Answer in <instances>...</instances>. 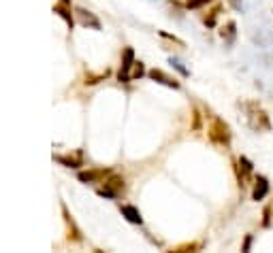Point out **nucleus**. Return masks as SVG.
I'll return each mask as SVG.
<instances>
[{"label":"nucleus","instance_id":"nucleus-1","mask_svg":"<svg viewBox=\"0 0 273 253\" xmlns=\"http://www.w3.org/2000/svg\"><path fill=\"white\" fill-rule=\"evenodd\" d=\"M243 106H245V117H248V125L254 132H271L273 125H271V117L265 111V106L258 100H248Z\"/></svg>","mask_w":273,"mask_h":253},{"label":"nucleus","instance_id":"nucleus-2","mask_svg":"<svg viewBox=\"0 0 273 253\" xmlns=\"http://www.w3.org/2000/svg\"><path fill=\"white\" fill-rule=\"evenodd\" d=\"M207 134H209V141H212L214 145H218V147H222V149L231 147V141H233L231 125L224 119H220V117H214V121H212V125H209Z\"/></svg>","mask_w":273,"mask_h":253},{"label":"nucleus","instance_id":"nucleus-3","mask_svg":"<svg viewBox=\"0 0 273 253\" xmlns=\"http://www.w3.org/2000/svg\"><path fill=\"white\" fill-rule=\"evenodd\" d=\"M233 168H235V177H237V183H239V189H248L252 183H254V164L245 158V156H239L237 160L233 162Z\"/></svg>","mask_w":273,"mask_h":253},{"label":"nucleus","instance_id":"nucleus-4","mask_svg":"<svg viewBox=\"0 0 273 253\" xmlns=\"http://www.w3.org/2000/svg\"><path fill=\"white\" fill-rule=\"evenodd\" d=\"M124 189V179L120 175H109L103 187H98V196L103 198H117Z\"/></svg>","mask_w":273,"mask_h":253},{"label":"nucleus","instance_id":"nucleus-5","mask_svg":"<svg viewBox=\"0 0 273 253\" xmlns=\"http://www.w3.org/2000/svg\"><path fill=\"white\" fill-rule=\"evenodd\" d=\"M267 196H269V179L262 175H256L254 177V183H252V200L260 202V200H265Z\"/></svg>","mask_w":273,"mask_h":253},{"label":"nucleus","instance_id":"nucleus-6","mask_svg":"<svg viewBox=\"0 0 273 253\" xmlns=\"http://www.w3.org/2000/svg\"><path fill=\"white\" fill-rule=\"evenodd\" d=\"M132 66H134V51H132V47H126V49H124V56H122L120 72H117V79H120V81H132V79H130Z\"/></svg>","mask_w":273,"mask_h":253},{"label":"nucleus","instance_id":"nucleus-7","mask_svg":"<svg viewBox=\"0 0 273 253\" xmlns=\"http://www.w3.org/2000/svg\"><path fill=\"white\" fill-rule=\"evenodd\" d=\"M150 79H154V81H158V83H162V85H167V87H173V89H179V81L175 79V77H169V75H165L160 68H152L150 72Z\"/></svg>","mask_w":273,"mask_h":253},{"label":"nucleus","instance_id":"nucleus-8","mask_svg":"<svg viewBox=\"0 0 273 253\" xmlns=\"http://www.w3.org/2000/svg\"><path fill=\"white\" fill-rule=\"evenodd\" d=\"M75 13H77V20L81 22V26H90V28H94V30H101V22H98L90 11H86V9H77Z\"/></svg>","mask_w":273,"mask_h":253},{"label":"nucleus","instance_id":"nucleus-9","mask_svg":"<svg viewBox=\"0 0 273 253\" xmlns=\"http://www.w3.org/2000/svg\"><path fill=\"white\" fill-rule=\"evenodd\" d=\"M220 36H222V41H224L226 45H233L235 39H237V24H235L233 20H231V22H226V24H224V28L220 30Z\"/></svg>","mask_w":273,"mask_h":253},{"label":"nucleus","instance_id":"nucleus-10","mask_svg":"<svg viewBox=\"0 0 273 253\" xmlns=\"http://www.w3.org/2000/svg\"><path fill=\"white\" fill-rule=\"evenodd\" d=\"M122 215L128 219L130 223H143V217H141V213H139V209L136 206H132V204H122Z\"/></svg>","mask_w":273,"mask_h":253},{"label":"nucleus","instance_id":"nucleus-11","mask_svg":"<svg viewBox=\"0 0 273 253\" xmlns=\"http://www.w3.org/2000/svg\"><path fill=\"white\" fill-rule=\"evenodd\" d=\"M107 175H111V170H88V173H79V181L84 183H92V181H98Z\"/></svg>","mask_w":273,"mask_h":253},{"label":"nucleus","instance_id":"nucleus-12","mask_svg":"<svg viewBox=\"0 0 273 253\" xmlns=\"http://www.w3.org/2000/svg\"><path fill=\"white\" fill-rule=\"evenodd\" d=\"M220 11H222V7L218 5V7H214L212 11H209V15H205V26H207V28H214V26H216V22H218V15H220Z\"/></svg>","mask_w":273,"mask_h":253},{"label":"nucleus","instance_id":"nucleus-13","mask_svg":"<svg viewBox=\"0 0 273 253\" xmlns=\"http://www.w3.org/2000/svg\"><path fill=\"white\" fill-rule=\"evenodd\" d=\"M271 213H273V206L267 204L265 209H262V228H269L271 225Z\"/></svg>","mask_w":273,"mask_h":253},{"label":"nucleus","instance_id":"nucleus-14","mask_svg":"<svg viewBox=\"0 0 273 253\" xmlns=\"http://www.w3.org/2000/svg\"><path fill=\"white\" fill-rule=\"evenodd\" d=\"M56 160L60 162V164H64V166H71V168H77L81 162L75 160V158H64V156H56Z\"/></svg>","mask_w":273,"mask_h":253},{"label":"nucleus","instance_id":"nucleus-15","mask_svg":"<svg viewBox=\"0 0 273 253\" xmlns=\"http://www.w3.org/2000/svg\"><path fill=\"white\" fill-rule=\"evenodd\" d=\"M145 75V68H143V64L141 62H134V66H132V72H130V79L134 81V79H141Z\"/></svg>","mask_w":273,"mask_h":253},{"label":"nucleus","instance_id":"nucleus-16","mask_svg":"<svg viewBox=\"0 0 273 253\" xmlns=\"http://www.w3.org/2000/svg\"><path fill=\"white\" fill-rule=\"evenodd\" d=\"M53 11H56L60 17H62V20H64L69 26H73V17H71V13H69V9H64V7H56V9H53Z\"/></svg>","mask_w":273,"mask_h":253},{"label":"nucleus","instance_id":"nucleus-17","mask_svg":"<svg viewBox=\"0 0 273 253\" xmlns=\"http://www.w3.org/2000/svg\"><path fill=\"white\" fill-rule=\"evenodd\" d=\"M209 3H214V0H188V9H201Z\"/></svg>","mask_w":273,"mask_h":253},{"label":"nucleus","instance_id":"nucleus-18","mask_svg":"<svg viewBox=\"0 0 273 253\" xmlns=\"http://www.w3.org/2000/svg\"><path fill=\"white\" fill-rule=\"evenodd\" d=\"M198 247H201V245H198V242H188V245H181V247H177L175 251H177V253H181V251H196Z\"/></svg>","mask_w":273,"mask_h":253},{"label":"nucleus","instance_id":"nucleus-19","mask_svg":"<svg viewBox=\"0 0 273 253\" xmlns=\"http://www.w3.org/2000/svg\"><path fill=\"white\" fill-rule=\"evenodd\" d=\"M171 64H173V66H175V68H177V70H179V72H181V75H184V77H188V70H186L184 66H181V64H179V62H177V60H171Z\"/></svg>","mask_w":273,"mask_h":253},{"label":"nucleus","instance_id":"nucleus-20","mask_svg":"<svg viewBox=\"0 0 273 253\" xmlns=\"http://www.w3.org/2000/svg\"><path fill=\"white\" fill-rule=\"evenodd\" d=\"M250 245H252V236L248 234V236H245V240H243V247H241V251H250Z\"/></svg>","mask_w":273,"mask_h":253},{"label":"nucleus","instance_id":"nucleus-21","mask_svg":"<svg viewBox=\"0 0 273 253\" xmlns=\"http://www.w3.org/2000/svg\"><path fill=\"white\" fill-rule=\"evenodd\" d=\"M201 128V117H198V113L194 111V130Z\"/></svg>","mask_w":273,"mask_h":253},{"label":"nucleus","instance_id":"nucleus-22","mask_svg":"<svg viewBox=\"0 0 273 253\" xmlns=\"http://www.w3.org/2000/svg\"><path fill=\"white\" fill-rule=\"evenodd\" d=\"M62 3H64V5H69V3H71V0H62Z\"/></svg>","mask_w":273,"mask_h":253}]
</instances>
